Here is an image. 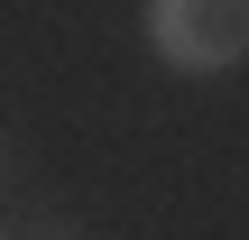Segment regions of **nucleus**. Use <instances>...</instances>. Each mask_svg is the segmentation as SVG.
<instances>
[{
    "mask_svg": "<svg viewBox=\"0 0 249 240\" xmlns=\"http://www.w3.org/2000/svg\"><path fill=\"white\" fill-rule=\"evenodd\" d=\"M148 46L176 74H231L249 46V0H148Z\"/></svg>",
    "mask_w": 249,
    "mask_h": 240,
    "instance_id": "f257e3e1",
    "label": "nucleus"
}]
</instances>
